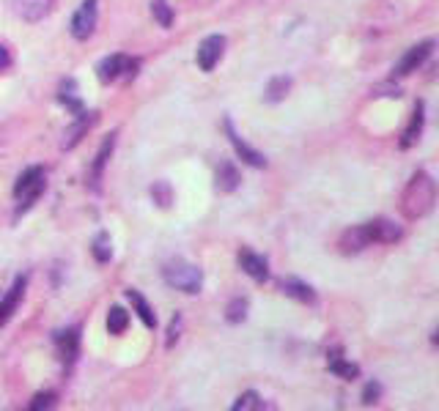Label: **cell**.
I'll return each mask as SVG.
<instances>
[{"mask_svg": "<svg viewBox=\"0 0 439 411\" xmlns=\"http://www.w3.org/2000/svg\"><path fill=\"white\" fill-rule=\"evenodd\" d=\"M55 343H58V354L66 365H72L80 351V334L78 329H69V332H58L55 334Z\"/></svg>", "mask_w": 439, "mask_h": 411, "instance_id": "cell-15", "label": "cell"}, {"mask_svg": "<svg viewBox=\"0 0 439 411\" xmlns=\"http://www.w3.org/2000/svg\"><path fill=\"white\" fill-rule=\"evenodd\" d=\"M239 266H242L253 280H259V283H264V280L269 277L266 260L261 255H256V253H250V250H242V253H239Z\"/></svg>", "mask_w": 439, "mask_h": 411, "instance_id": "cell-14", "label": "cell"}, {"mask_svg": "<svg viewBox=\"0 0 439 411\" xmlns=\"http://www.w3.org/2000/svg\"><path fill=\"white\" fill-rule=\"evenodd\" d=\"M434 52V42H423V44H417L412 50H407V55L398 61V66H395V75L398 77H407V75H412L417 72L426 61H428V55Z\"/></svg>", "mask_w": 439, "mask_h": 411, "instance_id": "cell-7", "label": "cell"}, {"mask_svg": "<svg viewBox=\"0 0 439 411\" xmlns=\"http://www.w3.org/2000/svg\"><path fill=\"white\" fill-rule=\"evenodd\" d=\"M423 124H426V115H423V102H417L412 113V121H409V127L404 129V137H401V148H409L417 143V137H420V132H423Z\"/></svg>", "mask_w": 439, "mask_h": 411, "instance_id": "cell-17", "label": "cell"}, {"mask_svg": "<svg viewBox=\"0 0 439 411\" xmlns=\"http://www.w3.org/2000/svg\"><path fill=\"white\" fill-rule=\"evenodd\" d=\"M162 277H165V283L171 285V288L184 291V293H190V296H192V293H201V285H204L201 269L192 266V263H184V260L168 263L165 272H162Z\"/></svg>", "mask_w": 439, "mask_h": 411, "instance_id": "cell-2", "label": "cell"}, {"mask_svg": "<svg viewBox=\"0 0 439 411\" xmlns=\"http://www.w3.org/2000/svg\"><path fill=\"white\" fill-rule=\"evenodd\" d=\"M113 148H116V134H110V137H104L102 146H99V151H97V159H94V167H91V189H97L99 192V181L104 176V165H107V159L113 154Z\"/></svg>", "mask_w": 439, "mask_h": 411, "instance_id": "cell-13", "label": "cell"}, {"mask_svg": "<svg viewBox=\"0 0 439 411\" xmlns=\"http://www.w3.org/2000/svg\"><path fill=\"white\" fill-rule=\"evenodd\" d=\"M288 88H291V80H288V77H272V80H269V85H266V94H264V99H266L269 104L283 102L285 96H288Z\"/></svg>", "mask_w": 439, "mask_h": 411, "instance_id": "cell-21", "label": "cell"}, {"mask_svg": "<svg viewBox=\"0 0 439 411\" xmlns=\"http://www.w3.org/2000/svg\"><path fill=\"white\" fill-rule=\"evenodd\" d=\"M434 203H437V184L426 170H417L407 184V189H404V198H401L404 217L407 220H420L434 208Z\"/></svg>", "mask_w": 439, "mask_h": 411, "instance_id": "cell-1", "label": "cell"}, {"mask_svg": "<svg viewBox=\"0 0 439 411\" xmlns=\"http://www.w3.org/2000/svg\"><path fill=\"white\" fill-rule=\"evenodd\" d=\"M152 198H154L156 206L168 208V206L173 203V192H171V184H168V181H156L154 186H152Z\"/></svg>", "mask_w": 439, "mask_h": 411, "instance_id": "cell-26", "label": "cell"}, {"mask_svg": "<svg viewBox=\"0 0 439 411\" xmlns=\"http://www.w3.org/2000/svg\"><path fill=\"white\" fill-rule=\"evenodd\" d=\"M259 409H264V400L259 398V392H245L233 403V411H259Z\"/></svg>", "mask_w": 439, "mask_h": 411, "instance_id": "cell-25", "label": "cell"}, {"mask_svg": "<svg viewBox=\"0 0 439 411\" xmlns=\"http://www.w3.org/2000/svg\"><path fill=\"white\" fill-rule=\"evenodd\" d=\"M225 132H228V140H231V146L236 148V154L242 156V162H247L250 167H264V165H266L264 154H259L256 148H250V146L236 134V129H233L231 121H225Z\"/></svg>", "mask_w": 439, "mask_h": 411, "instance_id": "cell-11", "label": "cell"}, {"mask_svg": "<svg viewBox=\"0 0 439 411\" xmlns=\"http://www.w3.org/2000/svg\"><path fill=\"white\" fill-rule=\"evenodd\" d=\"M239 170H236V165L233 162H220V167H217V189L220 192H233L236 186H239Z\"/></svg>", "mask_w": 439, "mask_h": 411, "instance_id": "cell-19", "label": "cell"}, {"mask_svg": "<svg viewBox=\"0 0 439 411\" xmlns=\"http://www.w3.org/2000/svg\"><path fill=\"white\" fill-rule=\"evenodd\" d=\"M8 66H11V52H8V47L0 44V72H6Z\"/></svg>", "mask_w": 439, "mask_h": 411, "instance_id": "cell-33", "label": "cell"}, {"mask_svg": "<svg viewBox=\"0 0 439 411\" xmlns=\"http://www.w3.org/2000/svg\"><path fill=\"white\" fill-rule=\"evenodd\" d=\"M127 299L132 302L135 312L140 315V321H143L149 329H154V327H156V315H154V310H152V305H149V302H146V299H143V296H140L135 288H130V291H127Z\"/></svg>", "mask_w": 439, "mask_h": 411, "instance_id": "cell-18", "label": "cell"}, {"mask_svg": "<svg viewBox=\"0 0 439 411\" xmlns=\"http://www.w3.org/2000/svg\"><path fill=\"white\" fill-rule=\"evenodd\" d=\"M47 181H44V170L42 167H27L25 173L17 179L14 186V198L20 201V211H27L30 206L36 203V198L44 192Z\"/></svg>", "mask_w": 439, "mask_h": 411, "instance_id": "cell-3", "label": "cell"}, {"mask_svg": "<svg viewBox=\"0 0 439 411\" xmlns=\"http://www.w3.org/2000/svg\"><path fill=\"white\" fill-rule=\"evenodd\" d=\"M179 332H181V315H176V318L171 321V327H168V337H165V346H168V348H173V346H176Z\"/></svg>", "mask_w": 439, "mask_h": 411, "instance_id": "cell-32", "label": "cell"}, {"mask_svg": "<svg viewBox=\"0 0 439 411\" xmlns=\"http://www.w3.org/2000/svg\"><path fill=\"white\" fill-rule=\"evenodd\" d=\"M225 318H228V324H242L245 318H247V299H233L228 310H225Z\"/></svg>", "mask_w": 439, "mask_h": 411, "instance_id": "cell-29", "label": "cell"}, {"mask_svg": "<svg viewBox=\"0 0 439 411\" xmlns=\"http://www.w3.org/2000/svg\"><path fill=\"white\" fill-rule=\"evenodd\" d=\"M152 14H154V20L162 27L173 25V11H171V6H168L165 0H154V3H152Z\"/></svg>", "mask_w": 439, "mask_h": 411, "instance_id": "cell-28", "label": "cell"}, {"mask_svg": "<svg viewBox=\"0 0 439 411\" xmlns=\"http://www.w3.org/2000/svg\"><path fill=\"white\" fill-rule=\"evenodd\" d=\"M371 244H373V241H371L368 222H365V225H354V228H349V231H343L340 241H338V247H340L343 255H357V253H362V250L371 247Z\"/></svg>", "mask_w": 439, "mask_h": 411, "instance_id": "cell-6", "label": "cell"}, {"mask_svg": "<svg viewBox=\"0 0 439 411\" xmlns=\"http://www.w3.org/2000/svg\"><path fill=\"white\" fill-rule=\"evenodd\" d=\"M368 231H371L373 244H392V241H398L404 236L401 225H395L392 220H373V222H368Z\"/></svg>", "mask_w": 439, "mask_h": 411, "instance_id": "cell-12", "label": "cell"}, {"mask_svg": "<svg viewBox=\"0 0 439 411\" xmlns=\"http://www.w3.org/2000/svg\"><path fill=\"white\" fill-rule=\"evenodd\" d=\"M223 52H225V39L223 36H209V39L201 42V47H198V66L204 72H211L220 63Z\"/></svg>", "mask_w": 439, "mask_h": 411, "instance_id": "cell-9", "label": "cell"}, {"mask_svg": "<svg viewBox=\"0 0 439 411\" xmlns=\"http://www.w3.org/2000/svg\"><path fill=\"white\" fill-rule=\"evenodd\" d=\"M11 6H14V11H17L20 20H25V23H42L44 17H50L55 0H11Z\"/></svg>", "mask_w": 439, "mask_h": 411, "instance_id": "cell-8", "label": "cell"}, {"mask_svg": "<svg viewBox=\"0 0 439 411\" xmlns=\"http://www.w3.org/2000/svg\"><path fill=\"white\" fill-rule=\"evenodd\" d=\"M97 17H99V0H82L75 17H72V36L78 42L91 39L97 30Z\"/></svg>", "mask_w": 439, "mask_h": 411, "instance_id": "cell-5", "label": "cell"}, {"mask_svg": "<svg viewBox=\"0 0 439 411\" xmlns=\"http://www.w3.org/2000/svg\"><path fill=\"white\" fill-rule=\"evenodd\" d=\"M280 288H283L285 296H294V299H299V302H308V305H313V302H316V293L310 291V285L299 283V280H283V283H280Z\"/></svg>", "mask_w": 439, "mask_h": 411, "instance_id": "cell-20", "label": "cell"}, {"mask_svg": "<svg viewBox=\"0 0 439 411\" xmlns=\"http://www.w3.org/2000/svg\"><path fill=\"white\" fill-rule=\"evenodd\" d=\"M52 406H55V392H39V395L30 400V411L52 409Z\"/></svg>", "mask_w": 439, "mask_h": 411, "instance_id": "cell-30", "label": "cell"}, {"mask_svg": "<svg viewBox=\"0 0 439 411\" xmlns=\"http://www.w3.org/2000/svg\"><path fill=\"white\" fill-rule=\"evenodd\" d=\"M127 327H130V312L124 308H110V312H107V332L124 334Z\"/></svg>", "mask_w": 439, "mask_h": 411, "instance_id": "cell-22", "label": "cell"}, {"mask_svg": "<svg viewBox=\"0 0 439 411\" xmlns=\"http://www.w3.org/2000/svg\"><path fill=\"white\" fill-rule=\"evenodd\" d=\"M379 395H382V386L376 384V381H371V384H365V389H362V403L371 406V403L379 400Z\"/></svg>", "mask_w": 439, "mask_h": 411, "instance_id": "cell-31", "label": "cell"}, {"mask_svg": "<svg viewBox=\"0 0 439 411\" xmlns=\"http://www.w3.org/2000/svg\"><path fill=\"white\" fill-rule=\"evenodd\" d=\"M94 258H97L99 263H107V260L113 258V247H110V236H107V233H99V236L94 239Z\"/></svg>", "mask_w": 439, "mask_h": 411, "instance_id": "cell-27", "label": "cell"}, {"mask_svg": "<svg viewBox=\"0 0 439 411\" xmlns=\"http://www.w3.org/2000/svg\"><path fill=\"white\" fill-rule=\"evenodd\" d=\"M135 75H137V61H132L127 55H110L97 66V77L102 85L116 82L121 77H135Z\"/></svg>", "mask_w": 439, "mask_h": 411, "instance_id": "cell-4", "label": "cell"}, {"mask_svg": "<svg viewBox=\"0 0 439 411\" xmlns=\"http://www.w3.org/2000/svg\"><path fill=\"white\" fill-rule=\"evenodd\" d=\"M330 370H333L335 376H340V379H357V373H360V367H357L354 362H346V360H340V357H333V360H330Z\"/></svg>", "mask_w": 439, "mask_h": 411, "instance_id": "cell-24", "label": "cell"}, {"mask_svg": "<svg viewBox=\"0 0 439 411\" xmlns=\"http://www.w3.org/2000/svg\"><path fill=\"white\" fill-rule=\"evenodd\" d=\"M61 102L69 104L78 115L82 113V104H80V99H78V85H75V80H66V82L61 85Z\"/></svg>", "mask_w": 439, "mask_h": 411, "instance_id": "cell-23", "label": "cell"}, {"mask_svg": "<svg viewBox=\"0 0 439 411\" xmlns=\"http://www.w3.org/2000/svg\"><path fill=\"white\" fill-rule=\"evenodd\" d=\"M25 285H27V277H17L14 285L8 288V293L3 296V302H0V327H6L8 324V318L14 315V310L20 308V299L25 296Z\"/></svg>", "mask_w": 439, "mask_h": 411, "instance_id": "cell-10", "label": "cell"}, {"mask_svg": "<svg viewBox=\"0 0 439 411\" xmlns=\"http://www.w3.org/2000/svg\"><path fill=\"white\" fill-rule=\"evenodd\" d=\"M97 124V113H80L78 115V124L72 129H66V137H63V148H75L80 140H82V134L88 132V129Z\"/></svg>", "mask_w": 439, "mask_h": 411, "instance_id": "cell-16", "label": "cell"}]
</instances>
